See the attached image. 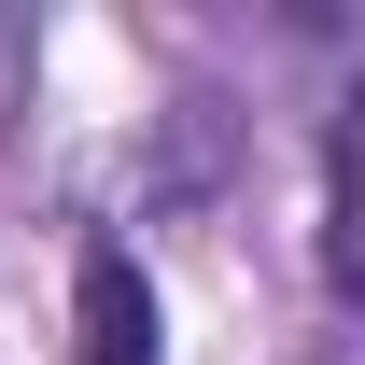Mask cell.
Here are the masks:
<instances>
[{"label": "cell", "mask_w": 365, "mask_h": 365, "mask_svg": "<svg viewBox=\"0 0 365 365\" xmlns=\"http://www.w3.org/2000/svg\"><path fill=\"white\" fill-rule=\"evenodd\" d=\"M71 337H85V365H169V309H155V281H140L127 239L71 253Z\"/></svg>", "instance_id": "6da1fadb"}, {"label": "cell", "mask_w": 365, "mask_h": 365, "mask_svg": "<svg viewBox=\"0 0 365 365\" xmlns=\"http://www.w3.org/2000/svg\"><path fill=\"white\" fill-rule=\"evenodd\" d=\"M323 295H365V197H351V127L323 140Z\"/></svg>", "instance_id": "7a4b0ae2"}]
</instances>
